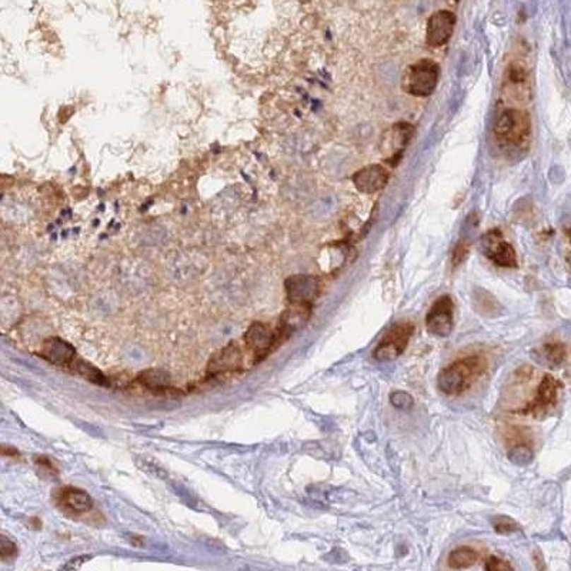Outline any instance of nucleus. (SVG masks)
Wrapping results in <instances>:
<instances>
[{
    "instance_id": "ddd939ff",
    "label": "nucleus",
    "mask_w": 571,
    "mask_h": 571,
    "mask_svg": "<svg viewBox=\"0 0 571 571\" xmlns=\"http://www.w3.org/2000/svg\"><path fill=\"white\" fill-rule=\"evenodd\" d=\"M389 182V172L377 165L365 167L353 176V183L362 193H376L382 190Z\"/></svg>"
},
{
    "instance_id": "9d476101",
    "label": "nucleus",
    "mask_w": 571,
    "mask_h": 571,
    "mask_svg": "<svg viewBox=\"0 0 571 571\" xmlns=\"http://www.w3.org/2000/svg\"><path fill=\"white\" fill-rule=\"evenodd\" d=\"M313 306L290 305L283 312L278 320V326L274 329L278 344L289 340L295 333L300 331L310 320Z\"/></svg>"
},
{
    "instance_id": "6ab92c4d",
    "label": "nucleus",
    "mask_w": 571,
    "mask_h": 571,
    "mask_svg": "<svg viewBox=\"0 0 571 571\" xmlns=\"http://www.w3.org/2000/svg\"><path fill=\"white\" fill-rule=\"evenodd\" d=\"M544 355H546V360L553 366L557 367L560 365L564 363L565 357H567V347L563 341L560 340H550L544 344Z\"/></svg>"
},
{
    "instance_id": "f03ea898",
    "label": "nucleus",
    "mask_w": 571,
    "mask_h": 571,
    "mask_svg": "<svg viewBox=\"0 0 571 571\" xmlns=\"http://www.w3.org/2000/svg\"><path fill=\"white\" fill-rule=\"evenodd\" d=\"M485 366L487 362L480 354L463 357L440 372L437 386L445 394H461L471 387L477 377L484 372Z\"/></svg>"
},
{
    "instance_id": "9b49d317",
    "label": "nucleus",
    "mask_w": 571,
    "mask_h": 571,
    "mask_svg": "<svg viewBox=\"0 0 571 571\" xmlns=\"http://www.w3.org/2000/svg\"><path fill=\"white\" fill-rule=\"evenodd\" d=\"M456 15L450 11H440L432 15L427 23V43L439 47L449 42L454 32Z\"/></svg>"
},
{
    "instance_id": "0eeeda50",
    "label": "nucleus",
    "mask_w": 571,
    "mask_h": 571,
    "mask_svg": "<svg viewBox=\"0 0 571 571\" xmlns=\"http://www.w3.org/2000/svg\"><path fill=\"white\" fill-rule=\"evenodd\" d=\"M243 343L246 348L253 354L257 365L280 346L276 331L260 322H254L253 324H250L243 336Z\"/></svg>"
},
{
    "instance_id": "aec40b11",
    "label": "nucleus",
    "mask_w": 571,
    "mask_h": 571,
    "mask_svg": "<svg viewBox=\"0 0 571 571\" xmlns=\"http://www.w3.org/2000/svg\"><path fill=\"white\" fill-rule=\"evenodd\" d=\"M533 450L527 445H517L509 452V459L512 463L519 466H526L533 460Z\"/></svg>"
},
{
    "instance_id": "412c9836",
    "label": "nucleus",
    "mask_w": 571,
    "mask_h": 571,
    "mask_svg": "<svg viewBox=\"0 0 571 571\" xmlns=\"http://www.w3.org/2000/svg\"><path fill=\"white\" fill-rule=\"evenodd\" d=\"M18 557V546L8 536L0 534V558L13 560Z\"/></svg>"
},
{
    "instance_id": "dca6fc26",
    "label": "nucleus",
    "mask_w": 571,
    "mask_h": 571,
    "mask_svg": "<svg viewBox=\"0 0 571 571\" xmlns=\"http://www.w3.org/2000/svg\"><path fill=\"white\" fill-rule=\"evenodd\" d=\"M478 553L467 546H461L454 548L450 554H449V567L454 568V570H463V568H470L474 564H477L478 561Z\"/></svg>"
},
{
    "instance_id": "4be33fe9",
    "label": "nucleus",
    "mask_w": 571,
    "mask_h": 571,
    "mask_svg": "<svg viewBox=\"0 0 571 571\" xmlns=\"http://www.w3.org/2000/svg\"><path fill=\"white\" fill-rule=\"evenodd\" d=\"M390 403L397 410H401V411H410L413 408V404H414L413 397L406 392H394L390 396Z\"/></svg>"
},
{
    "instance_id": "423d86ee",
    "label": "nucleus",
    "mask_w": 571,
    "mask_h": 571,
    "mask_svg": "<svg viewBox=\"0 0 571 571\" xmlns=\"http://www.w3.org/2000/svg\"><path fill=\"white\" fill-rule=\"evenodd\" d=\"M561 386L563 384L557 379H554V376L544 375L540 380L534 397L524 407L514 410V413L533 416L536 418L544 417L555 406Z\"/></svg>"
},
{
    "instance_id": "6e6552de",
    "label": "nucleus",
    "mask_w": 571,
    "mask_h": 571,
    "mask_svg": "<svg viewBox=\"0 0 571 571\" xmlns=\"http://www.w3.org/2000/svg\"><path fill=\"white\" fill-rule=\"evenodd\" d=\"M454 327V303L450 296L439 298L425 316L427 331L437 336L447 337Z\"/></svg>"
},
{
    "instance_id": "f257e3e1",
    "label": "nucleus",
    "mask_w": 571,
    "mask_h": 571,
    "mask_svg": "<svg viewBox=\"0 0 571 571\" xmlns=\"http://www.w3.org/2000/svg\"><path fill=\"white\" fill-rule=\"evenodd\" d=\"M494 136L498 145L506 151L522 152L527 149L531 139L529 114L519 109L503 110L495 120Z\"/></svg>"
},
{
    "instance_id": "393cba45",
    "label": "nucleus",
    "mask_w": 571,
    "mask_h": 571,
    "mask_svg": "<svg viewBox=\"0 0 571 571\" xmlns=\"http://www.w3.org/2000/svg\"><path fill=\"white\" fill-rule=\"evenodd\" d=\"M467 254H469V247L464 243H459L456 246V249H454V253H453V264L454 266L461 264V261L466 260Z\"/></svg>"
},
{
    "instance_id": "f3484780",
    "label": "nucleus",
    "mask_w": 571,
    "mask_h": 571,
    "mask_svg": "<svg viewBox=\"0 0 571 571\" xmlns=\"http://www.w3.org/2000/svg\"><path fill=\"white\" fill-rule=\"evenodd\" d=\"M137 382L151 390H166L170 384V376L160 369H148L137 376Z\"/></svg>"
},
{
    "instance_id": "7ed1b4c3",
    "label": "nucleus",
    "mask_w": 571,
    "mask_h": 571,
    "mask_svg": "<svg viewBox=\"0 0 571 571\" xmlns=\"http://www.w3.org/2000/svg\"><path fill=\"white\" fill-rule=\"evenodd\" d=\"M253 354L240 346L239 341H230L226 347L214 354L207 365V376H219L225 373L242 372L256 366Z\"/></svg>"
},
{
    "instance_id": "f8f14e48",
    "label": "nucleus",
    "mask_w": 571,
    "mask_h": 571,
    "mask_svg": "<svg viewBox=\"0 0 571 571\" xmlns=\"http://www.w3.org/2000/svg\"><path fill=\"white\" fill-rule=\"evenodd\" d=\"M40 355L54 366H70L76 359V348L59 337H50L42 344Z\"/></svg>"
},
{
    "instance_id": "5701e85b",
    "label": "nucleus",
    "mask_w": 571,
    "mask_h": 571,
    "mask_svg": "<svg viewBox=\"0 0 571 571\" xmlns=\"http://www.w3.org/2000/svg\"><path fill=\"white\" fill-rule=\"evenodd\" d=\"M493 524H494L495 531L500 533V534H509V533H513V531H516L519 529L517 523H514L509 517H497L493 522Z\"/></svg>"
},
{
    "instance_id": "4468645a",
    "label": "nucleus",
    "mask_w": 571,
    "mask_h": 571,
    "mask_svg": "<svg viewBox=\"0 0 571 571\" xmlns=\"http://www.w3.org/2000/svg\"><path fill=\"white\" fill-rule=\"evenodd\" d=\"M57 502L66 512L73 514L88 513L93 507L92 497L86 491L75 487H64L59 490Z\"/></svg>"
},
{
    "instance_id": "a211bd4d",
    "label": "nucleus",
    "mask_w": 571,
    "mask_h": 571,
    "mask_svg": "<svg viewBox=\"0 0 571 571\" xmlns=\"http://www.w3.org/2000/svg\"><path fill=\"white\" fill-rule=\"evenodd\" d=\"M71 366H73L75 372L79 376H82L83 379L92 382L95 384H99V386H109V382L103 376V373L100 370H98L95 366H92L90 363H86L85 360H81L76 357V359L73 360V363H71Z\"/></svg>"
},
{
    "instance_id": "20e7f679",
    "label": "nucleus",
    "mask_w": 571,
    "mask_h": 571,
    "mask_svg": "<svg viewBox=\"0 0 571 571\" xmlns=\"http://www.w3.org/2000/svg\"><path fill=\"white\" fill-rule=\"evenodd\" d=\"M439 75L440 70L436 61L428 59L420 60L407 70L404 82L406 90L418 98L430 96L437 86Z\"/></svg>"
},
{
    "instance_id": "b1692460",
    "label": "nucleus",
    "mask_w": 571,
    "mask_h": 571,
    "mask_svg": "<svg viewBox=\"0 0 571 571\" xmlns=\"http://www.w3.org/2000/svg\"><path fill=\"white\" fill-rule=\"evenodd\" d=\"M513 568L514 567L510 563L498 558V557H494V555L487 558L485 564H484V570H487V571H503V570H513Z\"/></svg>"
},
{
    "instance_id": "39448f33",
    "label": "nucleus",
    "mask_w": 571,
    "mask_h": 571,
    "mask_svg": "<svg viewBox=\"0 0 571 571\" xmlns=\"http://www.w3.org/2000/svg\"><path fill=\"white\" fill-rule=\"evenodd\" d=\"M413 331L414 326L408 322L394 324L373 350V359L382 363L396 360L407 348Z\"/></svg>"
},
{
    "instance_id": "2eb2a0df",
    "label": "nucleus",
    "mask_w": 571,
    "mask_h": 571,
    "mask_svg": "<svg viewBox=\"0 0 571 571\" xmlns=\"http://www.w3.org/2000/svg\"><path fill=\"white\" fill-rule=\"evenodd\" d=\"M487 256L488 259L500 266V267H516L517 266V256L512 245L505 242L503 239L490 237L487 242Z\"/></svg>"
},
{
    "instance_id": "1a4fd4ad",
    "label": "nucleus",
    "mask_w": 571,
    "mask_h": 571,
    "mask_svg": "<svg viewBox=\"0 0 571 571\" xmlns=\"http://www.w3.org/2000/svg\"><path fill=\"white\" fill-rule=\"evenodd\" d=\"M284 289L289 305L313 306L320 293V281L314 276L296 274L286 280Z\"/></svg>"
}]
</instances>
